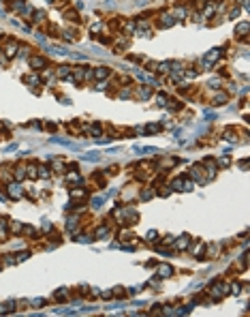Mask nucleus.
<instances>
[{"instance_id": "obj_23", "label": "nucleus", "mask_w": 250, "mask_h": 317, "mask_svg": "<svg viewBox=\"0 0 250 317\" xmlns=\"http://www.w3.org/2000/svg\"><path fill=\"white\" fill-rule=\"evenodd\" d=\"M47 2H53V0H47Z\"/></svg>"}, {"instance_id": "obj_13", "label": "nucleus", "mask_w": 250, "mask_h": 317, "mask_svg": "<svg viewBox=\"0 0 250 317\" xmlns=\"http://www.w3.org/2000/svg\"><path fill=\"white\" fill-rule=\"evenodd\" d=\"M246 32H248V24L244 22V24H239V26H237V34H246Z\"/></svg>"}, {"instance_id": "obj_18", "label": "nucleus", "mask_w": 250, "mask_h": 317, "mask_svg": "<svg viewBox=\"0 0 250 317\" xmlns=\"http://www.w3.org/2000/svg\"><path fill=\"white\" fill-rule=\"evenodd\" d=\"M152 94V90H148V88H141V99H148Z\"/></svg>"}, {"instance_id": "obj_2", "label": "nucleus", "mask_w": 250, "mask_h": 317, "mask_svg": "<svg viewBox=\"0 0 250 317\" xmlns=\"http://www.w3.org/2000/svg\"><path fill=\"white\" fill-rule=\"evenodd\" d=\"M28 62H30V67H32V69H43V67H45V60L39 58V56H32Z\"/></svg>"}, {"instance_id": "obj_10", "label": "nucleus", "mask_w": 250, "mask_h": 317, "mask_svg": "<svg viewBox=\"0 0 250 317\" xmlns=\"http://www.w3.org/2000/svg\"><path fill=\"white\" fill-rule=\"evenodd\" d=\"M9 193H11L13 197H19V195H22V193H19V186H17V184H9Z\"/></svg>"}, {"instance_id": "obj_17", "label": "nucleus", "mask_w": 250, "mask_h": 317, "mask_svg": "<svg viewBox=\"0 0 250 317\" xmlns=\"http://www.w3.org/2000/svg\"><path fill=\"white\" fill-rule=\"evenodd\" d=\"M169 67H171L169 62H160V65H158V71H160V73H165V71H169Z\"/></svg>"}, {"instance_id": "obj_21", "label": "nucleus", "mask_w": 250, "mask_h": 317, "mask_svg": "<svg viewBox=\"0 0 250 317\" xmlns=\"http://www.w3.org/2000/svg\"><path fill=\"white\" fill-rule=\"evenodd\" d=\"M101 133V126H92V135H99Z\"/></svg>"}, {"instance_id": "obj_5", "label": "nucleus", "mask_w": 250, "mask_h": 317, "mask_svg": "<svg viewBox=\"0 0 250 317\" xmlns=\"http://www.w3.org/2000/svg\"><path fill=\"white\" fill-rule=\"evenodd\" d=\"M49 49H51L53 54H62V56H66V54H68L66 47H58V45H49Z\"/></svg>"}, {"instance_id": "obj_14", "label": "nucleus", "mask_w": 250, "mask_h": 317, "mask_svg": "<svg viewBox=\"0 0 250 317\" xmlns=\"http://www.w3.org/2000/svg\"><path fill=\"white\" fill-rule=\"evenodd\" d=\"M66 180H68V182H81L79 174H71V176H66Z\"/></svg>"}, {"instance_id": "obj_4", "label": "nucleus", "mask_w": 250, "mask_h": 317, "mask_svg": "<svg viewBox=\"0 0 250 317\" xmlns=\"http://www.w3.org/2000/svg\"><path fill=\"white\" fill-rule=\"evenodd\" d=\"M107 75H109V69H107V67H99V69H96V77H99V79H105Z\"/></svg>"}, {"instance_id": "obj_9", "label": "nucleus", "mask_w": 250, "mask_h": 317, "mask_svg": "<svg viewBox=\"0 0 250 317\" xmlns=\"http://www.w3.org/2000/svg\"><path fill=\"white\" fill-rule=\"evenodd\" d=\"M225 101H227V94L220 92V94H216V99H214V105H222Z\"/></svg>"}, {"instance_id": "obj_3", "label": "nucleus", "mask_w": 250, "mask_h": 317, "mask_svg": "<svg viewBox=\"0 0 250 317\" xmlns=\"http://www.w3.org/2000/svg\"><path fill=\"white\" fill-rule=\"evenodd\" d=\"M173 24H175V17H173V15H163L160 26H167V28H169V26H173Z\"/></svg>"}, {"instance_id": "obj_19", "label": "nucleus", "mask_w": 250, "mask_h": 317, "mask_svg": "<svg viewBox=\"0 0 250 317\" xmlns=\"http://www.w3.org/2000/svg\"><path fill=\"white\" fill-rule=\"evenodd\" d=\"M165 101H167V96L165 94H158V105H167Z\"/></svg>"}, {"instance_id": "obj_20", "label": "nucleus", "mask_w": 250, "mask_h": 317, "mask_svg": "<svg viewBox=\"0 0 250 317\" xmlns=\"http://www.w3.org/2000/svg\"><path fill=\"white\" fill-rule=\"evenodd\" d=\"M237 15H239V9H233V11H231V20H235Z\"/></svg>"}, {"instance_id": "obj_22", "label": "nucleus", "mask_w": 250, "mask_h": 317, "mask_svg": "<svg viewBox=\"0 0 250 317\" xmlns=\"http://www.w3.org/2000/svg\"><path fill=\"white\" fill-rule=\"evenodd\" d=\"M2 15H4V11H2V9H0V17H2Z\"/></svg>"}, {"instance_id": "obj_11", "label": "nucleus", "mask_w": 250, "mask_h": 317, "mask_svg": "<svg viewBox=\"0 0 250 317\" xmlns=\"http://www.w3.org/2000/svg\"><path fill=\"white\" fill-rule=\"evenodd\" d=\"M188 240H190L188 236H182L180 242H177V249H186V247H188Z\"/></svg>"}, {"instance_id": "obj_15", "label": "nucleus", "mask_w": 250, "mask_h": 317, "mask_svg": "<svg viewBox=\"0 0 250 317\" xmlns=\"http://www.w3.org/2000/svg\"><path fill=\"white\" fill-rule=\"evenodd\" d=\"M39 176H41V178H47V176H49V169L41 165V167H39Z\"/></svg>"}, {"instance_id": "obj_1", "label": "nucleus", "mask_w": 250, "mask_h": 317, "mask_svg": "<svg viewBox=\"0 0 250 317\" xmlns=\"http://www.w3.org/2000/svg\"><path fill=\"white\" fill-rule=\"evenodd\" d=\"M220 52H222V49H218V47H216V49H212V52L207 54V56L203 58V65H205V67H212L214 62L218 60V56H220Z\"/></svg>"}, {"instance_id": "obj_8", "label": "nucleus", "mask_w": 250, "mask_h": 317, "mask_svg": "<svg viewBox=\"0 0 250 317\" xmlns=\"http://www.w3.org/2000/svg\"><path fill=\"white\" fill-rule=\"evenodd\" d=\"M81 159H84V161H99L101 155H96V152H88V155H84Z\"/></svg>"}, {"instance_id": "obj_16", "label": "nucleus", "mask_w": 250, "mask_h": 317, "mask_svg": "<svg viewBox=\"0 0 250 317\" xmlns=\"http://www.w3.org/2000/svg\"><path fill=\"white\" fill-rule=\"evenodd\" d=\"M15 49H17V45H15V43H11V45L6 47V56H13V54H15Z\"/></svg>"}, {"instance_id": "obj_6", "label": "nucleus", "mask_w": 250, "mask_h": 317, "mask_svg": "<svg viewBox=\"0 0 250 317\" xmlns=\"http://www.w3.org/2000/svg\"><path fill=\"white\" fill-rule=\"evenodd\" d=\"M71 75V67H58V77H68Z\"/></svg>"}, {"instance_id": "obj_12", "label": "nucleus", "mask_w": 250, "mask_h": 317, "mask_svg": "<svg viewBox=\"0 0 250 317\" xmlns=\"http://www.w3.org/2000/svg\"><path fill=\"white\" fill-rule=\"evenodd\" d=\"M103 202H105V197H92V206H94V208H101Z\"/></svg>"}, {"instance_id": "obj_7", "label": "nucleus", "mask_w": 250, "mask_h": 317, "mask_svg": "<svg viewBox=\"0 0 250 317\" xmlns=\"http://www.w3.org/2000/svg\"><path fill=\"white\" fill-rule=\"evenodd\" d=\"M169 274H171V268H169V266H160V268H158V276L165 279V276H169Z\"/></svg>"}]
</instances>
